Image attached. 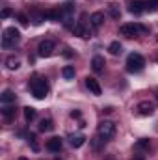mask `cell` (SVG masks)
Listing matches in <instances>:
<instances>
[{"label": "cell", "mask_w": 158, "mask_h": 160, "mask_svg": "<svg viewBox=\"0 0 158 160\" xmlns=\"http://www.w3.org/2000/svg\"><path fill=\"white\" fill-rule=\"evenodd\" d=\"M30 91L36 99H45L47 93H48V82L41 77H36V78L30 80Z\"/></svg>", "instance_id": "1"}, {"label": "cell", "mask_w": 158, "mask_h": 160, "mask_svg": "<svg viewBox=\"0 0 158 160\" xmlns=\"http://www.w3.org/2000/svg\"><path fill=\"white\" fill-rule=\"evenodd\" d=\"M143 67H145V60L141 54H138V52L128 54V58H126V71L128 73H141Z\"/></svg>", "instance_id": "2"}, {"label": "cell", "mask_w": 158, "mask_h": 160, "mask_svg": "<svg viewBox=\"0 0 158 160\" xmlns=\"http://www.w3.org/2000/svg\"><path fill=\"white\" fill-rule=\"evenodd\" d=\"M19 39H21L19 30H17L15 26H9V28H6L4 34H2V47H4V48H11V47H15V45L19 43Z\"/></svg>", "instance_id": "3"}, {"label": "cell", "mask_w": 158, "mask_h": 160, "mask_svg": "<svg viewBox=\"0 0 158 160\" xmlns=\"http://www.w3.org/2000/svg\"><path fill=\"white\" fill-rule=\"evenodd\" d=\"M147 28L143 26V24H140V22H128V24H123L121 28H119V34L121 36H125V38H138L140 34H143Z\"/></svg>", "instance_id": "4"}, {"label": "cell", "mask_w": 158, "mask_h": 160, "mask_svg": "<svg viewBox=\"0 0 158 160\" xmlns=\"http://www.w3.org/2000/svg\"><path fill=\"white\" fill-rule=\"evenodd\" d=\"M116 134V125L112 121H101L99 123V128H97V136L101 138V142H108L112 140Z\"/></svg>", "instance_id": "5"}, {"label": "cell", "mask_w": 158, "mask_h": 160, "mask_svg": "<svg viewBox=\"0 0 158 160\" xmlns=\"http://www.w3.org/2000/svg\"><path fill=\"white\" fill-rule=\"evenodd\" d=\"M52 50H54V43L52 41H41L39 47H37V54L43 56V58H48L50 54H52Z\"/></svg>", "instance_id": "6"}, {"label": "cell", "mask_w": 158, "mask_h": 160, "mask_svg": "<svg viewBox=\"0 0 158 160\" xmlns=\"http://www.w3.org/2000/svg\"><path fill=\"white\" fill-rule=\"evenodd\" d=\"M128 11L132 15H141L145 11V0H132L128 4Z\"/></svg>", "instance_id": "7"}, {"label": "cell", "mask_w": 158, "mask_h": 160, "mask_svg": "<svg viewBox=\"0 0 158 160\" xmlns=\"http://www.w3.org/2000/svg\"><path fill=\"white\" fill-rule=\"evenodd\" d=\"M138 112H140L141 116H151V114L155 112V104L149 102V101H141V102L138 104Z\"/></svg>", "instance_id": "8"}, {"label": "cell", "mask_w": 158, "mask_h": 160, "mask_svg": "<svg viewBox=\"0 0 158 160\" xmlns=\"http://www.w3.org/2000/svg\"><path fill=\"white\" fill-rule=\"evenodd\" d=\"M86 86H87V89H89L93 95H101V93H102L101 84H99L95 78H91V77H87V78H86Z\"/></svg>", "instance_id": "9"}, {"label": "cell", "mask_w": 158, "mask_h": 160, "mask_svg": "<svg viewBox=\"0 0 158 160\" xmlns=\"http://www.w3.org/2000/svg\"><path fill=\"white\" fill-rule=\"evenodd\" d=\"M69 143H71V147H82L84 143H86V136L84 134H71L69 136Z\"/></svg>", "instance_id": "10"}, {"label": "cell", "mask_w": 158, "mask_h": 160, "mask_svg": "<svg viewBox=\"0 0 158 160\" xmlns=\"http://www.w3.org/2000/svg\"><path fill=\"white\" fill-rule=\"evenodd\" d=\"M47 149L48 151H52V153H58L60 149H62V138H50L48 142H47Z\"/></svg>", "instance_id": "11"}, {"label": "cell", "mask_w": 158, "mask_h": 160, "mask_svg": "<svg viewBox=\"0 0 158 160\" xmlns=\"http://www.w3.org/2000/svg\"><path fill=\"white\" fill-rule=\"evenodd\" d=\"M89 22H91V26H93V28H99V26H102V22H104V13H101V11L93 13V15L89 17Z\"/></svg>", "instance_id": "12"}, {"label": "cell", "mask_w": 158, "mask_h": 160, "mask_svg": "<svg viewBox=\"0 0 158 160\" xmlns=\"http://www.w3.org/2000/svg\"><path fill=\"white\" fill-rule=\"evenodd\" d=\"M91 67H93V71L101 73V71L104 69V58H102V56H95V58L91 60Z\"/></svg>", "instance_id": "13"}, {"label": "cell", "mask_w": 158, "mask_h": 160, "mask_svg": "<svg viewBox=\"0 0 158 160\" xmlns=\"http://www.w3.org/2000/svg\"><path fill=\"white\" fill-rule=\"evenodd\" d=\"M6 65H7V69H9V71H15V69H19V67H21V60H19V58H15V56H9V58L6 60Z\"/></svg>", "instance_id": "14"}, {"label": "cell", "mask_w": 158, "mask_h": 160, "mask_svg": "<svg viewBox=\"0 0 158 160\" xmlns=\"http://www.w3.org/2000/svg\"><path fill=\"white\" fill-rule=\"evenodd\" d=\"M0 101H2V104H7V102H15V93H13L11 89H6V91L0 95Z\"/></svg>", "instance_id": "15"}, {"label": "cell", "mask_w": 158, "mask_h": 160, "mask_svg": "<svg viewBox=\"0 0 158 160\" xmlns=\"http://www.w3.org/2000/svg\"><path fill=\"white\" fill-rule=\"evenodd\" d=\"M108 50H110V54H114V56H117V54H121V50H123V47H121V43H119V41H114V43H110V47H108Z\"/></svg>", "instance_id": "16"}, {"label": "cell", "mask_w": 158, "mask_h": 160, "mask_svg": "<svg viewBox=\"0 0 158 160\" xmlns=\"http://www.w3.org/2000/svg\"><path fill=\"white\" fill-rule=\"evenodd\" d=\"M71 30H73V34H75V36H78V38H87V36H89V34H87V32H86V30H84L80 24L71 26Z\"/></svg>", "instance_id": "17"}, {"label": "cell", "mask_w": 158, "mask_h": 160, "mask_svg": "<svg viewBox=\"0 0 158 160\" xmlns=\"http://www.w3.org/2000/svg\"><path fill=\"white\" fill-rule=\"evenodd\" d=\"M54 128V125H52V121L50 119H43L39 123V130L41 132H48V130H52Z\"/></svg>", "instance_id": "18"}, {"label": "cell", "mask_w": 158, "mask_h": 160, "mask_svg": "<svg viewBox=\"0 0 158 160\" xmlns=\"http://www.w3.org/2000/svg\"><path fill=\"white\" fill-rule=\"evenodd\" d=\"M62 75H63V78H73L75 77V67H71V65H67V67H63L62 69Z\"/></svg>", "instance_id": "19"}, {"label": "cell", "mask_w": 158, "mask_h": 160, "mask_svg": "<svg viewBox=\"0 0 158 160\" xmlns=\"http://www.w3.org/2000/svg\"><path fill=\"white\" fill-rule=\"evenodd\" d=\"M158 0H145V11H156Z\"/></svg>", "instance_id": "20"}, {"label": "cell", "mask_w": 158, "mask_h": 160, "mask_svg": "<svg viewBox=\"0 0 158 160\" xmlns=\"http://www.w3.org/2000/svg\"><path fill=\"white\" fill-rule=\"evenodd\" d=\"M34 118H36V110H34L32 106H26V108H24V119L32 121Z\"/></svg>", "instance_id": "21"}, {"label": "cell", "mask_w": 158, "mask_h": 160, "mask_svg": "<svg viewBox=\"0 0 158 160\" xmlns=\"http://www.w3.org/2000/svg\"><path fill=\"white\" fill-rule=\"evenodd\" d=\"M28 143L32 145V149H34V151H39V145H37V142H36V136H34V134H30V136H28Z\"/></svg>", "instance_id": "22"}, {"label": "cell", "mask_w": 158, "mask_h": 160, "mask_svg": "<svg viewBox=\"0 0 158 160\" xmlns=\"http://www.w3.org/2000/svg\"><path fill=\"white\" fill-rule=\"evenodd\" d=\"M108 11L112 13L114 19H119V11H117V8H116V4H108Z\"/></svg>", "instance_id": "23"}, {"label": "cell", "mask_w": 158, "mask_h": 160, "mask_svg": "<svg viewBox=\"0 0 158 160\" xmlns=\"http://www.w3.org/2000/svg\"><path fill=\"white\" fill-rule=\"evenodd\" d=\"M149 147V140H140L136 143V149H147Z\"/></svg>", "instance_id": "24"}, {"label": "cell", "mask_w": 158, "mask_h": 160, "mask_svg": "<svg viewBox=\"0 0 158 160\" xmlns=\"http://www.w3.org/2000/svg\"><path fill=\"white\" fill-rule=\"evenodd\" d=\"M2 112H4V116H6V118H11V116H13V108H11V106H4V110H2Z\"/></svg>", "instance_id": "25"}, {"label": "cell", "mask_w": 158, "mask_h": 160, "mask_svg": "<svg viewBox=\"0 0 158 160\" xmlns=\"http://www.w3.org/2000/svg\"><path fill=\"white\" fill-rule=\"evenodd\" d=\"M19 21H21V24H28V21H26L24 15H19Z\"/></svg>", "instance_id": "26"}, {"label": "cell", "mask_w": 158, "mask_h": 160, "mask_svg": "<svg viewBox=\"0 0 158 160\" xmlns=\"http://www.w3.org/2000/svg\"><path fill=\"white\" fill-rule=\"evenodd\" d=\"M2 17H4V19H6V17H9V9H7V8L2 11Z\"/></svg>", "instance_id": "27"}, {"label": "cell", "mask_w": 158, "mask_h": 160, "mask_svg": "<svg viewBox=\"0 0 158 160\" xmlns=\"http://www.w3.org/2000/svg\"><path fill=\"white\" fill-rule=\"evenodd\" d=\"M71 118L75 119V118H80V112H71Z\"/></svg>", "instance_id": "28"}, {"label": "cell", "mask_w": 158, "mask_h": 160, "mask_svg": "<svg viewBox=\"0 0 158 160\" xmlns=\"http://www.w3.org/2000/svg\"><path fill=\"white\" fill-rule=\"evenodd\" d=\"M132 160H145V158H143L141 155H134V158H132Z\"/></svg>", "instance_id": "29"}, {"label": "cell", "mask_w": 158, "mask_h": 160, "mask_svg": "<svg viewBox=\"0 0 158 160\" xmlns=\"http://www.w3.org/2000/svg\"><path fill=\"white\" fill-rule=\"evenodd\" d=\"M17 160H26V158H24V157H21V158H17Z\"/></svg>", "instance_id": "30"}]
</instances>
